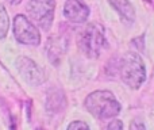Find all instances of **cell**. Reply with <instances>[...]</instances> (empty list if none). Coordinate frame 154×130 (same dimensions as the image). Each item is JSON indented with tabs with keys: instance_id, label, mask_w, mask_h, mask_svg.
<instances>
[{
	"instance_id": "cell-10",
	"label": "cell",
	"mask_w": 154,
	"mask_h": 130,
	"mask_svg": "<svg viewBox=\"0 0 154 130\" xmlns=\"http://www.w3.org/2000/svg\"><path fill=\"white\" fill-rule=\"evenodd\" d=\"M68 130H89V126L82 121H75L68 126Z\"/></svg>"
},
{
	"instance_id": "cell-9",
	"label": "cell",
	"mask_w": 154,
	"mask_h": 130,
	"mask_svg": "<svg viewBox=\"0 0 154 130\" xmlns=\"http://www.w3.org/2000/svg\"><path fill=\"white\" fill-rule=\"evenodd\" d=\"M8 29H10V18H8L5 7L0 3V38L7 37Z\"/></svg>"
},
{
	"instance_id": "cell-4",
	"label": "cell",
	"mask_w": 154,
	"mask_h": 130,
	"mask_svg": "<svg viewBox=\"0 0 154 130\" xmlns=\"http://www.w3.org/2000/svg\"><path fill=\"white\" fill-rule=\"evenodd\" d=\"M54 0H29L27 10L31 19L43 30H49L54 19Z\"/></svg>"
},
{
	"instance_id": "cell-11",
	"label": "cell",
	"mask_w": 154,
	"mask_h": 130,
	"mask_svg": "<svg viewBox=\"0 0 154 130\" xmlns=\"http://www.w3.org/2000/svg\"><path fill=\"white\" fill-rule=\"evenodd\" d=\"M123 128V122L120 119H114L107 125V128L104 130H122Z\"/></svg>"
},
{
	"instance_id": "cell-7",
	"label": "cell",
	"mask_w": 154,
	"mask_h": 130,
	"mask_svg": "<svg viewBox=\"0 0 154 130\" xmlns=\"http://www.w3.org/2000/svg\"><path fill=\"white\" fill-rule=\"evenodd\" d=\"M64 15L73 23H82L89 15V8L84 0H66L64 5Z\"/></svg>"
},
{
	"instance_id": "cell-14",
	"label": "cell",
	"mask_w": 154,
	"mask_h": 130,
	"mask_svg": "<svg viewBox=\"0 0 154 130\" xmlns=\"http://www.w3.org/2000/svg\"><path fill=\"white\" fill-rule=\"evenodd\" d=\"M11 130H15V122L12 121V123H11Z\"/></svg>"
},
{
	"instance_id": "cell-2",
	"label": "cell",
	"mask_w": 154,
	"mask_h": 130,
	"mask_svg": "<svg viewBox=\"0 0 154 130\" xmlns=\"http://www.w3.org/2000/svg\"><path fill=\"white\" fill-rule=\"evenodd\" d=\"M116 72L122 81L130 88H139L146 80V69L141 56L133 52L126 53L116 65Z\"/></svg>"
},
{
	"instance_id": "cell-12",
	"label": "cell",
	"mask_w": 154,
	"mask_h": 130,
	"mask_svg": "<svg viewBox=\"0 0 154 130\" xmlns=\"http://www.w3.org/2000/svg\"><path fill=\"white\" fill-rule=\"evenodd\" d=\"M128 130H146V128H145V125L141 121H133V122L130 123Z\"/></svg>"
},
{
	"instance_id": "cell-3",
	"label": "cell",
	"mask_w": 154,
	"mask_h": 130,
	"mask_svg": "<svg viewBox=\"0 0 154 130\" xmlns=\"http://www.w3.org/2000/svg\"><path fill=\"white\" fill-rule=\"evenodd\" d=\"M79 45L81 52L89 59H96L106 45L104 29L99 23H89L80 31Z\"/></svg>"
},
{
	"instance_id": "cell-5",
	"label": "cell",
	"mask_w": 154,
	"mask_h": 130,
	"mask_svg": "<svg viewBox=\"0 0 154 130\" xmlns=\"http://www.w3.org/2000/svg\"><path fill=\"white\" fill-rule=\"evenodd\" d=\"M14 37L23 45H38L41 42V34L35 24L24 15H16L14 18Z\"/></svg>"
},
{
	"instance_id": "cell-1",
	"label": "cell",
	"mask_w": 154,
	"mask_h": 130,
	"mask_svg": "<svg viewBox=\"0 0 154 130\" xmlns=\"http://www.w3.org/2000/svg\"><path fill=\"white\" fill-rule=\"evenodd\" d=\"M85 109L97 119H108L120 113V104L109 91H95L85 99Z\"/></svg>"
},
{
	"instance_id": "cell-8",
	"label": "cell",
	"mask_w": 154,
	"mask_h": 130,
	"mask_svg": "<svg viewBox=\"0 0 154 130\" xmlns=\"http://www.w3.org/2000/svg\"><path fill=\"white\" fill-rule=\"evenodd\" d=\"M109 3L123 21H126L127 23H133L135 19V10L128 0H109Z\"/></svg>"
},
{
	"instance_id": "cell-13",
	"label": "cell",
	"mask_w": 154,
	"mask_h": 130,
	"mask_svg": "<svg viewBox=\"0 0 154 130\" xmlns=\"http://www.w3.org/2000/svg\"><path fill=\"white\" fill-rule=\"evenodd\" d=\"M20 2H22V0H8V3H10V4H14V5H15V4H19Z\"/></svg>"
},
{
	"instance_id": "cell-6",
	"label": "cell",
	"mask_w": 154,
	"mask_h": 130,
	"mask_svg": "<svg viewBox=\"0 0 154 130\" xmlns=\"http://www.w3.org/2000/svg\"><path fill=\"white\" fill-rule=\"evenodd\" d=\"M16 69L30 85H41L45 81L42 69L29 57H19L16 60Z\"/></svg>"
}]
</instances>
